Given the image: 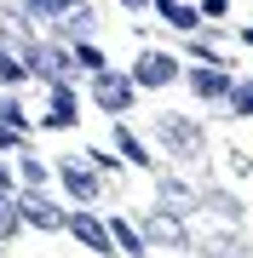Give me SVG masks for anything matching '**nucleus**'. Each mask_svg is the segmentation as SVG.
<instances>
[{
	"mask_svg": "<svg viewBox=\"0 0 253 258\" xmlns=\"http://www.w3.org/2000/svg\"><path fill=\"white\" fill-rule=\"evenodd\" d=\"M110 241H115V252H127V258L144 252V230H132L127 218H110Z\"/></svg>",
	"mask_w": 253,
	"mask_h": 258,
	"instance_id": "nucleus-13",
	"label": "nucleus"
},
{
	"mask_svg": "<svg viewBox=\"0 0 253 258\" xmlns=\"http://www.w3.org/2000/svg\"><path fill=\"white\" fill-rule=\"evenodd\" d=\"M29 75H40V81H52V86H64V75L75 69V52L69 46H29Z\"/></svg>",
	"mask_w": 253,
	"mask_h": 258,
	"instance_id": "nucleus-4",
	"label": "nucleus"
},
{
	"mask_svg": "<svg viewBox=\"0 0 253 258\" xmlns=\"http://www.w3.org/2000/svg\"><path fill=\"white\" fill-rule=\"evenodd\" d=\"M81 120V109H75V98H69V86H52V109H46V126L52 132H69Z\"/></svg>",
	"mask_w": 253,
	"mask_h": 258,
	"instance_id": "nucleus-11",
	"label": "nucleus"
},
{
	"mask_svg": "<svg viewBox=\"0 0 253 258\" xmlns=\"http://www.w3.org/2000/svg\"><path fill=\"white\" fill-rule=\"evenodd\" d=\"M121 6H127V12H144V6H150V0H121Z\"/></svg>",
	"mask_w": 253,
	"mask_h": 258,
	"instance_id": "nucleus-23",
	"label": "nucleus"
},
{
	"mask_svg": "<svg viewBox=\"0 0 253 258\" xmlns=\"http://www.w3.org/2000/svg\"><path fill=\"white\" fill-rule=\"evenodd\" d=\"M132 75H110V69H98L92 75V98H98V109H110V115H121V109H132Z\"/></svg>",
	"mask_w": 253,
	"mask_h": 258,
	"instance_id": "nucleus-3",
	"label": "nucleus"
},
{
	"mask_svg": "<svg viewBox=\"0 0 253 258\" xmlns=\"http://www.w3.org/2000/svg\"><path fill=\"white\" fill-rule=\"evenodd\" d=\"M18 224H23V212H18V189H0V241L18 235Z\"/></svg>",
	"mask_w": 253,
	"mask_h": 258,
	"instance_id": "nucleus-15",
	"label": "nucleus"
},
{
	"mask_svg": "<svg viewBox=\"0 0 253 258\" xmlns=\"http://www.w3.org/2000/svg\"><path fill=\"white\" fill-rule=\"evenodd\" d=\"M75 63H81V69H92V75H98V69H110V63H104V52H98V46H86V40L75 46Z\"/></svg>",
	"mask_w": 253,
	"mask_h": 258,
	"instance_id": "nucleus-18",
	"label": "nucleus"
},
{
	"mask_svg": "<svg viewBox=\"0 0 253 258\" xmlns=\"http://www.w3.org/2000/svg\"><path fill=\"white\" fill-rule=\"evenodd\" d=\"M0 189H12V172H6V166H0Z\"/></svg>",
	"mask_w": 253,
	"mask_h": 258,
	"instance_id": "nucleus-24",
	"label": "nucleus"
},
{
	"mask_svg": "<svg viewBox=\"0 0 253 258\" xmlns=\"http://www.w3.org/2000/svg\"><path fill=\"white\" fill-rule=\"evenodd\" d=\"M0 120H6V126H18V132H29V120H23V109H18V98H0Z\"/></svg>",
	"mask_w": 253,
	"mask_h": 258,
	"instance_id": "nucleus-19",
	"label": "nucleus"
},
{
	"mask_svg": "<svg viewBox=\"0 0 253 258\" xmlns=\"http://www.w3.org/2000/svg\"><path fill=\"white\" fill-rule=\"evenodd\" d=\"M190 92H196V98H230V75L219 63H196V69H190Z\"/></svg>",
	"mask_w": 253,
	"mask_h": 258,
	"instance_id": "nucleus-9",
	"label": "nucleus"
},
{
	"mask_svg": "<svg viewBox=\"0 0 253 258\" xmlns=\"http://www.w3.org/2000/svg\"><path fill=\"white\" fill-rule=\"evenodd\" d=\"M18 172H23V184H35V189L46 184V166H40L35 155H23V149H18Z\"/></svg>",
	"mask_w": 253,
	"mask_h": 258,
	"instance_id": "nucleus-17",
	"label": "nucleus"
},
{
	"mask_svg": "<svg viewBox=\"0 0 253 258\" xmlns=\"http://www.w3.org/2000/svg\"><path fill=\"white\" fill-rule=\"evenodd\" d=\"M0 149H23V132L6 126V120H0Z\"/></svg>",
	"mask_w": 253,
	"mask_h": 258,
	"instance_id": "nucleus-21",
	"label": "nucleus"
},
{
	"mask_svg": "<svg viewBox=\"0 0 253 258\" xmlns=\"http://www.w3.org/2000/svg\"><path fill=\"white\" fill-rule=\"evenodd\" d=\"M115 149H121V155H127L132 166H150V155H144V144H138V138H132V132H127V126H115Z\"/></svg>",
	"mask_w": 253,
	"mask_h": 258,
	"instance_id": "nucleus-16",
	"label": "nucleus"
},
{
	"mask_svg": "<svg viewBox=\"0 0 253 258\" xmlns=\"http://www.w3.org/2000/svg\"><path fill=\"white\" fill-rule=\"evenodd\" d=\"M178 81V57L167 52H138V63H132V86H173Z\"/></svg>",
	"mask_w": 253,
	"mask_h": 258,
	"instance_id": "nucleus-6",
	"label": "nucleus"
},
{
	"mask_svg": "<svg viewBox=\"0 0 253 258\" xmlns=\"http://www.w3.org/2000/svg\"><path fill=\"white\" fill-rule=\"evenodd\" d=\"M64 230L75 235L81 247H92V252H104V258H110V247H115V241H110V224H98L92 212H64Z\"/></svg>",
	"mask_w": 253,
	"mask_h": 258,
	"instance_id": "nucleus-7",
	"label": "nucleus"
},
{
	"mask_svg": "<svg viewBox=\"0 0 253 258\" xmlns=\"http://www.w3.org/2000/svg\"><path fill=\"white\" fill-rule=\"evenodd\" d=\"M144 235H156V241H167V247H190V235H184V224H178L173 212H161V207H156V218L144 224Z\"/></svg>",
	"mask_w": 253,
	"mask_h": 258,
	"instance_id": "nucleus-12",
	"label": "nucleus"
},
{
	"mask_svg": "<svg viewBox=\"0 0 253 258\" xmlns=\"http://www.w3.org/2000/svg\"><path fill=\"white\" fill-rule=\"evenodd\" d=\"M29 18L64 29V35H81V40H86V29H92V12H86V0H29Z\"/></svg>",
	"mask_w": 253,
	"mask_h": 258,
	"instance_id": "nucleus-1",
	"label": "nucleus"
},
{
	"mask_svg": "<svg viewBox=\"0 0 253 258\" xmlns=\"http://www.w3.org/2000/svg\"><path fill=\"white\" fill-rule=\"evenodd\" d=\"M81 155H86L92 172H115V155H104V149H81Z\"/></svg>",
	"mask_w": 253,
	"mask_h": 258,
	"instance_id": "nucleus-20",
	"label": "nucleus"
},
{
	"mask_svg": "<svg viewBox=\"0 0 253 258\" xmlns=\"http://www.w3.org/2000/svg\"><path fill=\"white\" fill-rule=\"evenodd\" d=\"M201 12H207V18H225V0H207Z\"/></svg>",
	"mask_w": 253,
	"mask_h": 258,
	"instance_id": "nucleus-22",
	"label": "nucleus"
},
{
	"mask_svg": "<svg viewBox=\"0 0 253 258\" xmlns=\"http://www.w3.org/2000/svg\"><path fill=\"white\" fill-rule=\"evenodd\" d=\"M156 195H161V212H173V218H184V212H196V207H201V195H196V189H184L178 178H161Z\"/></svg>",
	"mask_w": 253,
	"mask_h": 258,
	"instance_id": "nucleus-10",
	"label": "nucleus"
},
{
	"mask_svg": "<svg viewBox=\"0 0 253 258\" xmlns=\"http://www.w3.org/2000/svg\"><path fill=\"white\" fill-rule=\"evenodd\" d=\"M156 132H161V144L173 149V155H184V161H201V126L196 120H184V115H161L156 120Z\"/></svg>",
	"mask_w": 253,
	"mask_h": 258,
	"instance_id": "nucleus-2",
	"label": "nucleus"
},
{
	"mask_svg": "<svg viewBox=\"0 0 253 258\" xmlns=\"http://www.w3.org/2000/svg\"><path fill=\"white\" fill-rule=\"evenodd\" d=\"M58 178H64V189L75 195V201H98V172H92L86 161H64Z\"/></svg>",
	"mask_w": 253,
	"mask_h": 258,
	"instance_id": "nucleus-8",
	"label": "nucleus"
},
{
	"mask_svg": "<svg viewBox=\"0 0 253 258\" xmlns=\"http://www.w3.org/2000/svg\"><path fill=\"white\" fill-rule=\"evenodd\" d=\"M247 46H253V29H247Z\"/></svg>",
	"mask_w": 253,
	"mask_h": 258,
	"instance_id": "nucleus-25",
	"label": "nucleus"
},
{
	"mask_svg": "<svg viewBox=\"0 0 253 258\" xmlns=\"http://www.w3.org/2000/svg\"><path fill=\"white\" fill-rule=\"evenodd\" d=\"M156 6H161V18H167L173 29H196L201 23V12L190 6V0H156Z\"/></svg>",
	"mask_w": 253,
	"mask_h": 258,
	"instance_id": "nucleus-14",
	"label": "nucleus"
},
{
	"mask_svg": "<svg viewBox=\"0 0 253 258\" xmlns=\"http://www.w3.org/2000/svg\"><path fill=\"white\" fill-rule=\"evenodd\" d=\"M18 212H23V224H35V230H64V207H52L35 184L18 189Z\"/></svg>",
	"mask_w": 253,
	"mask_h": 258,
	"instance_id": "nucleus-5",
	"label": "nucleus"
}]
</instances>
